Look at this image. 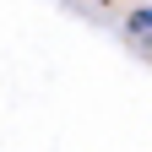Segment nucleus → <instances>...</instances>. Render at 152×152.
Segmentation results:
<instances>
[{"instance_id":"nucleus-1","label":"nucleus","mask_w":152,"mask_h":152,"mask_svg":"<svg viewBox=\"0 0 152 152\" xmlns=\"http://www.w3.org/2000/svg\"><path fill=\"white\" fill-rule=\"evenodd\" d=\"M125 33L136 38V44H152V6H136L125 16Z\"/></svg>"}]
</instances>
